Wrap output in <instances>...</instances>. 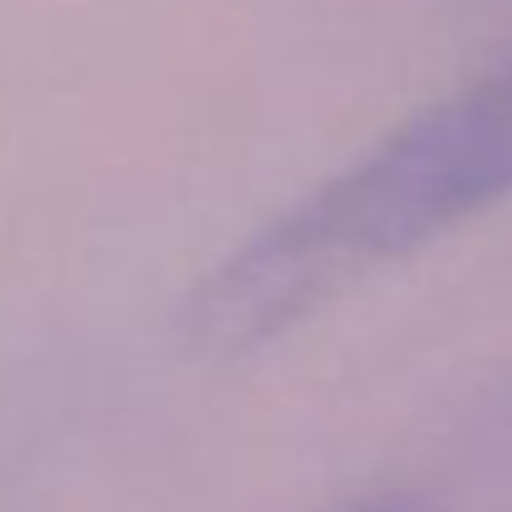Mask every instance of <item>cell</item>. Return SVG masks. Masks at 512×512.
Masks as SVG:
<instances>
[{
	"mask_svg": "<svg viewBox=\"0 0 512 512\" xmlns=\"http://www.w3.org/2000/svg\"><path fill=\"white\" fill-rule=\"evenodd\" d=\"M512 196V61L397 126L322 181L191 292L186 327L206 352H251L367 267L402 256Z\"/></svg>",
	"mask_w": 512,
	"mask_h": 512,
	"instance_id": "1",
	"label": "cell"
},
{
	"mask_svg": "<svg viewBox=\"0 0 512 512\" xmlns=\"http://www.w3.org/2000/svg\"><path fill=\"white\" fill-rule=\"evenodd\" d=\"M347 512H422L412 497H377V502H357V507H347Z\"/></svg>",
	"mask_w": 512,
	"mask_h": 512,
	"instance_id": "2",
	"label": "cell"
}]
</instances>
